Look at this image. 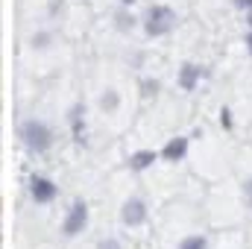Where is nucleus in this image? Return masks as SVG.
Masks as SVG:
<instances>
[{
  "mask_svg": "<svg viewBox=\"0 0 252 249\" xmlns=\"http://www.w3.org/2000/svg\"><path fill=\"white\" fill-rule=\"evenodd\" d=\"M97 249H124V244H121L118 238H103V241L97 244Z\"/></svg>",
  "mask_w": 252,
  "mask_h": 249,
  "instance_id": "obj_17",
  "label": "nucleus"
},
{
  "mask_svg": "<svg viewBox=\"0 0 252 249\" xmlns=\"http://www.w3.org/2000/svg\"><path fill=\"white\" fill-rule=\"evenodd\" d=\"M138 91H141V97H144V100H156V97H158V91H161V82H158V79H153V76H147V79H141V82H138Z\"/></svg>",
  "mask_w": 252,
  "mask_h": 249,
  "instance_id": "obj_11",
  "label": "nucleus"
},
{
  "mask_svg": "<svg viewBox=\"0 0 252 249\" xmlns=\"http://www.w3.org/2000/svg\"><path fill=\"white\" fill-rule=\"evenodd\" d=\"M244 196H247V205H252V176L244 182Z\"/></svg>",
  "mask_w": 252,
  "mask_h": 249,
  "instance_id": "obj_18",
  "label": "nucleus"
},
{
  "mask_svg": "<svg viewBox=\"0 0 252 249\" xmlns=\"http://www.w3.org/2000/svg\"><path fill=\"white\" fill-rule=\"evenodd\" d=\"M176 249H208V238L205 235H185Z\"/></svg>",
  "mask_w": 252,
  "mask_h": 249,
  "instance_id": "obj_12",
  "label": "nucleus"
},
{
  "mask_svg": "<svg viewBox=\"0 0 252 249\" xmlns=\"http://www.w3.org/2000/svg\"><path fill=\"white\" fill-rule=\"evenodd\" d=\"M18 138L32 156H47L56 144V132L50 129V124H44L38 118H30V121H24L18 126Z\"/></svg>",
  "mask_w": 252,
  "mask_h": 249,
  "instance_id": "obj_1",
  "label": "nucleus"
},
{
  "mask_svg": "<svg viewBox=\"0 0 252 249\" xmlns=\"http://www.w3.org/2000/svg\"><path fill=\"white\" fill-rule=\"evenodd\" d=\"M244 44H247V53L252 56V30L247 32V38H244Z\"/></svg>",
  "mask_w": 252,
  "mask_h": 249,
  "instance_id": "obj_19",
  "label": "nucleus"
},
{
  "mask_svg": "<svg viewBox=\"0 0 252 249\" xmlns=\"http://www.w3.org/2000/svg\"><path fill=\"white\" fill-rule=\"evenodd\" d=\"M205 76V70H202V64L196 62H185L179 67V76H176V82H179V88L182 91H193L196 85H199V79Z\"/></svg>",
  "mask_w": 252,
  "mask_h": 249,
  "instance_id": "obj_7",
  "label": "nucleus"
},
{
  "mask_svg": "<svg viewBox=\"0 0 252 249\" xmlns=\"http://www.w3.org/2000/svg\"><path fill=\"white\" fill-rule=\"evenodd\" d=\"M132 3H135V0H121V6H132Z\"/></svg>",
  "mask_w": 252,
  "mask_h": 249,
  "instance_id": "obj_20",
  "label": "nucleus"
},
{
  "mask_svg": "<svg viewBox=\"0 0 252 249\" xmlns=\"http://www.w3.org/2000/svg\"><path fill=\"white\" fill-rule=\"evenodd\" d=\"M67 126H70V135L76 144L85 141V106L82 103H73L70 112H67Z\"/></svg>",
  "mask_w": 252,
  "mask_h": 249,
  "instance_id": "obj_8",
  "label": "nucleus"
},
{
  "mask_svg": "<svg viewBox=\"0 0 252 249\" xmlns=\"http://www.w3.org/2000/svg\"><path fill=\"white\" fill-rule=\"evenodd\" d=\"M97 106H100L103 115H115L121 109V91L118 88H103L100 97H97Z\"/></svg>",
  "mask_w": 252,
  "mask_h": 249,
  "instance_id": "obj_10",
  "label": "nucleus"
},
{
  "mask_svg": "<svg viewBox=\"0 0 252 249\" xmlns=\"http://www.w3.org/2000/svg\"><path fill=\"white\" fill-rule=\"evenodd\" d=\"M232 6H235V9H241V12L247 15V21L252 24V0H232Z\"/></svg>",
  "mask_w": 252,
  "mask_h": 249,
  "instance_id": "obj_15",
  "label": "nucleus"
},
{
  "mask_svg": "<svg viewBox=\"0 0 252 249\" xmlns=\"http://www.w3.org/2000/svg\"><path fill=\"white\" fill-rule=\"evenodd\" d=\"M176 9L173 6H164V3H153L147 6L144 18H141V27H144V35L147 38H164L176 30Z\"/></svg>",
  "mask_w": 252,
  "mask_h": 249,
  "instance_id": "obj_2",
  "label": "nucleus"
},
{
  "mask_svg": "<svg viewBox=\"0 0 252 249\" xmlns=\"http://www.w3.org/2000/svg\"><path fill=\"white\" fill-rule=\"evenodd\" d=\"M56 196H59V185L50 176H38L35 173L30 179V199L35 205H50V202H56Z\"/></svg>",
  "mask_w": 252,
  "mask_h": 249,
  "instance_id": "obj_5",
  "label": "nucleus"
},
{
  "mask_svg": "<svg viewBox=\"0 0 252 249\" xmlns=\"http://www.w3.org/2000/svg\"><path fill=\"white\" fill-rule=\"evenodd\" d=\"M147 220H150V208H147V202L141 196H129L121 205V223L126 229H141Z\"/></svg>",
  "mask_w": 252,
  "mask_h": 249,
  "instance_id": "obj_4",
  "label": "nucleus"
},
{
  "mask_svg": "<svg viewBox=\"0 0 252 249\" xmlns=\"http://www.w3.org/2000/svg\"><path fill=\"white\" fill-rule=\"evenodd\" d=\"M115 21H118V30H121V32H129V30H132V27H135V21H138V18H135V15H132V12H118V18H115Z\"/></svg>",
  "mask_w": 252,
  "mask_h": 249,
  "instance_id": "obj_13",
  "label": "nucleus"
},
{
  "mask_svg": "<svg viewBox=\"0 0 252 249\" xmlns=\"http://www.w3.org/2000/svg\"><path fill=\"white\" fill-rule=\"evenodd\" d=\"M88 217H91L88 202H85V199H73L70 208H67V214H64V220H62V235L64 238L82 235V232L88 229Z\"/></svg>",
  "mask_w": 252,
  "mask_h": 249,
  "instance_id": "obj_3",
  "label": "nucleus"
},
{
  "mask_svg": "<svg viewBox=\"0 0 252 249\" xmlns=\"http://www.w3.org/2000/svg\"><path fill=\"white\" fill-rule=\"evenodd\" d=\"M220 126H223L226 132L235 129V121H232V112H229V109H220Z\"/></svg>",
  "mask_w": 252,
  "mask_h": 249,
  "instance_id": "obj_16",
  "label": "nucleus"
},
{
  "mask_svg": "<svg viewBox=\"0 0 252 249\" xmlns=\"http://www.w3.org/2000/svg\"><path fill=\"white\" fill-rule=\"evenodd\" d=\"M188 150H190V141L185 138V135H176V138H167V144H164L158 153H161V161L179 164V161L188 158Z\"/></svg>",
  "mask_w": 252,
  "mask_h": 249,
  "instance_id": "obj_6",
  "label": "nucleus"
},
{
  "mask_svg": "<svg viewBox=\"0 0 252 249\" xmlns=\"http://www.w3.org/2000/svg\"><path fill=\"white\" fill-rule=\"evenodd\" d=\"M50 41H53V32H47V30H41V32L32 35V47H35V50H47Z\"/></svg>",
  "mask_w": 252,
  "mask_h": 249,
  "instance_id": "obj_14",
  "label": "nucleus"
},
{
  "mask_svg": "<svg viewBox=\"0 0 252 249\" xmlns=\"http://www.w3.org/2000/svg\"><path fill=\"white\" fill-rule=\"evenodd\" d=\"M161 158V153H156V150H138V153H132L129 156V170H135V173H144V170H150L156 161Z\"/></svg>",
  "mask_w": 252,
  "mask_h": 249,
  "instance_id": "obj_9",
  "label": "nucleus"
}]
</instances>
